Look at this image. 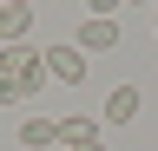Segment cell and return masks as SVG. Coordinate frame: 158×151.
<instances>
[{"label":"cell","instance_id":"cell-1","mask_svg":"<svg viewBox=\"0 0 158 151\" xmlns=\"http://www.w3.org/2000/svg\"><path fill=\"white\" fill-rule=\"evenodd\" d=\"M46 85V59H40L33 46H0V105H20V99H33V92Z\"/></svg>","mask_w":158,"mask_h":151},{"label":"cell","instance_id":"cell-2","mask_svg":"<svg viewBox=\"0 0 158 151\" xmlns=\"http://www.w3.org/2000/svg\"><path fill=\"white\" fill-rule=\"evenodd\" d=\"M40 59H46V79H59V85H79V79H86V53H79L73 40H59V46H46Z\"/></svg>","mask_w":158,"mask_h":151},{"label":"cell","instance_id":"cell-3","mask_svg":"<svg viewBox=\"0 0 158 151\" xmlns=\"http://www.w3.org/2000/svg\"><path fill=\"white\" fill-rule=\"evenodd\" d=\"M138 105H145V92H138V85H112L99 118H106V125H132V118H138Z\"/></svg>","mask_w":158,"mask_h":151},{"label":"cell","instance_id":"cell-4","mask_svg":"<svg viewBox=\"0 0 158 151\" xmlns=\"http://www.w3.org/2000/svg\"><path fill=\"white\" fill-rule=\"evenodd\" d=\"M53 131H59V145H66V151H79V145L99 138V118H92V112H73V118H53Z\"/></svg>","mask_w":158,"mask_h":151},{"label":"cell","instance_id":"cell-5","mask_svg":"<svg viewBox=\"0 0 158 151\" xmlns=\"http://www.w3.org/2000/svg\"><path fill=\"white\" fill-rule=\"evenodd\" d=\"M73 46H79V53H112V46H118V20H99V13H92V20L79 26Z\"/></svg>","mask_w":158,"mask_h":151},{"label":"cell","instance_id":"cell-6","mask_svg":"<svg viewBox=\"0 0 158 151\" xmlns=\"http://www.w3.org/2000/svg\"><path fill=\"white\" fill-rule=\"evenodd\" d=\"M33 26V0H0V46H13Z\"/></svg>","mask_w":158,"mask_h":151},{"label":"cell","instance_id":"cell-7","mask_svg":"<svg viewBox=\"0 0 158 151\" xmlns=\"http://www.w3.org/2000/svg\"><path fill=\"white\" fill-rule=\"evenodd\" d=\"M20 145H27V151H46V145H59L53 118H20Z\"/></svg>","mask_w":158,"mask_h":151},{"label":"cell","instance_id":"cell-8","mask_svg":"<svg viewBox=\"0 0 158 151\" xmlns=\"http://www.w3.org/2000/svg\"><path fill=\"white\" fill-rule=\"evenodd\" d=\"M86 7L99 13V20H112V13H118V7H125V0H86Z\"/></svg>","mask_w":158,"mask_h":151},{"label":"cell","instance_id":"cell-9","mask_svg":"<svg viewBox=\"0 0 158 151\" xmlns=\"http://www.w3.org/2000/svg\"><path fill=\"white\" fill-rule=\"evenodd\" d=\"M79 151H106V138H92V145H79Z\"/></svg>","mask_w":158,"mask_h":151},{"label":"cell","instance_id":"cell-10","mask_svg":"<svg viewBox=\"0 0 158 151\" xmlns=\"http://www.w3.org/2000/svg\"><path fill=\"white\" fill-rule=\"evenodd\" d=\"M132 7H152V0H132Z\"/></svg>","mask_w":158,"mask_h":151},{"label":"cell","instance_id":"cell-11","mask_svg":"<svg viewBox=\"0 0 158 151\" xmlns=\"http://www.w3.org/2000/svg\"><path fill=\"white\" fill-rule=\"evenodd\" d=\"M152 26H158V13H152Z\"/></svg>","mask_w":158,"mask_h":151}]
</instances>
